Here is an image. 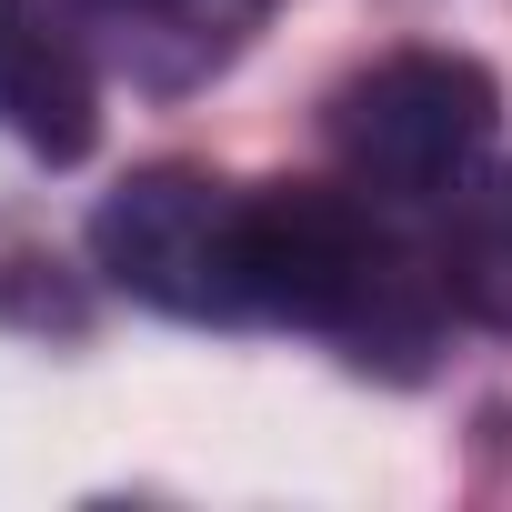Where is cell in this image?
Segmentation results:
<instances>
[{"label":"cell","mask_w":512,"mask_h":512,"mask_svg":"<svg viewBox=\"0 0 512 512\" xmlns=\"http://www.w3.org/2000/svg\"><path fill=\"white\" fill-rule=\"evenodd\" d=\"M442 272L412 262V241L382 221L372 191H322V181H272L251 191V312L302 322L352 342L362 362H422L432 342Z\"/></svg>","instance_id":"cell-1"},{"label":"cell","mask_w":512,"mask_h":512,"mask_svg":"<svg viewBox=\"0 0 512 512\" xmlns=\"http://www.w3.org/2000/svg\"><path fill=\"white\" fill-rule=\"evenodd\" d=\"M492 71L462 51H392L332 91V161L382 211H442L482 181L492 151Z\"/></svg>","instance_id":"cell-2"},{"label":"cell","mask_w":512,"mask_h":512,"mask_svg":"<svg viewBox=\"0 0 512 512\" xmlns=\"http://www.w3.org/2000/svg\"><path fill=\"white\" fill-rule=\"evenodd\" d=\"M91 262L171 322H251V191L211 171H131L91 211Z\"/></svg>","instance_id":"cell-3"},{"label":"cell","mask_w":512,"mask_h":512,"mask_svg":"<svg viewBox=\"0 0 512 512\" xmlns=\"http://www.w3.org/2000/svg\"><path fill=\"white\" fill-rule=\"evenodd\" d=\"M0 131L41 161H81L101 141V71L61 0H0Z\"/></svg>","instance_id":"cell-4"},{"label":"cell","mask_w":512,"mask_h":512,"mask_svg":"<svg viewBox=\"0 0 512 512\" xmlns=\"http://www.w3.org/2000/svg\"><path fill=\"white\" fill-rule=\"evenodd\" d=\"M61 11L141 91H191V81H211V71L241 61V41L262 31L272 0H61Z\"/></svg>","instance_id":"cell-5"},{"label":"cell","mask_w":512,"mask_h":512,"mask_svg":"<svg viewBox=\"0 0 512 512\" xmlns=\"http://www.w3.org/2000/svg\"><path fill=\"white\" fill-rule=\"evenodd\" d=\"M442 251H432V272H442V302H462L472 322L512 332V171L502 181H472L462 201H442Z\"/></svg>","instance_id":"cell-6"}]
</instances>
